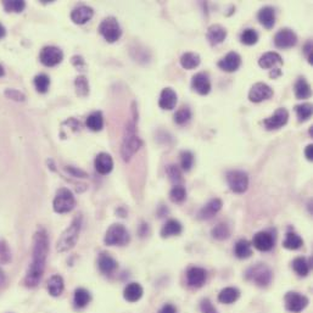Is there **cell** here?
I'll use <instances>...</instances> for the list:
<instances>
[{"mask_svg": "<svg viewBox=\"0 0 313 313\" xmlns=\"http://www.w3.org/2000/svg\"><path fill=\"white\" fill-rule=\"evenodd\" d=\"M282 75V71H280L279 69H276L274 70V72H271V77L272 78H277L278 76H280Z\"/></svg>", "mask_w": 313, "mask_h": 313, "instance_id": "11a10c76", "label": "cell"}, {"mask_svg": "<svg viewBox=\"0 0 313 313\" xmlns=\"http://www.w3.org/2000/svg\"><path fill=\"white\" fill-rule=\"evenodd\" d=\"M308 306V299L300 292H288L285 295V307L292 313H300Z\"/></svg>", "mask_w": 313, "mask_h": 313, "instance_id": "9c48e42d", "label": "cell"}, {"mask_svg": "<svg viewBox=\"0 0 313 313\" xmlns=\"http://www.w3.org/2000/svg\"><path fill=\"white\" fill-rule=\"evenodd\" d=\"M193 165H194V155H193L192 151H182V154H180V166H182L183 171H190Z\"/></svg>", "mask_w": 313, "mask_h": 313, "instance_id": "f6af8a7d", "label": "cell"}, {"mask_svg": "<svg viewBox=\"0 0 313 313\" xmlns=\"http://www.w3.org/2000/svg\"><path fill=\"white\" fill-rule=\"evenodd\" d=\"M98 267L101 273L107 276V274L113 273L117 270V267H118V265H117L116 260L113 257H111L109 254L102 253L98 259Z\"/></svg>", "mask_w": 313, "mask_h": 313, "instance_id": "603a6c76", "label": "cell"}, {"mask_svg": "<svg viewBox=\"0 0 313 313\" xmlns=\"http://www.w3.org/2000/svg\"><path fill=\"white\" fill-rule=\"evenodd\" d=\"M192 88L200 95H207L211 92V81L206 73L200 72L193 77Z\"/></svg>", "mask_w": 313, "mask_h": 313, "instance_id": "2e32d148", "label": "cell"}, {"mask_svg": "<svg viewBox=\"0 0 313 313\" xmlns=\"http://www.w3.org/2000/svg\"><path fill=\"white\" fill-rule=\"evenodd\" d=\"M239 297H240V291H239L236 288H233V286L224 288L223 290H221V292L218 294L219 302L226 303V305L234 303L235 301H238Z\"/></svg>", "mask_w": 313, "mask_h": 313, "instance_id": "83f0119b", "label": "cell"}, {"mask_svg": "<svg viewBox=\"0 0 313 313\" xmlns=\"http://www.w3.org/2000/svg\"><path fill=\"white\" fill-rule=\"evenodd\" d=\"M64 54L60 49L56 48V46H45L43 48V50L40 51L39 55V60L43 65L52 67L56 66L58 64L62 61Z\"/></svg>", "mask_w": 313, "mask_h": 313, "instance_id": "7c38bea8", "label": "cell"}, {"mask_svg": "<svg viewBox=\"0 0 313 313\" xmlns=\"http://www.w3.org/2000/svg\"><path fill=\"white\" fill-rule=\"evenodd\" d=\"M2 76H4V69L0 66V77H2Z\"/></svg>", "mask_w": 313, "mask_h": 313, "instance_id": "6f0895ef", "label": "cell"}, {"mask_svg": "<svg viewBox=\"0 0 313 313\" xmlns=\"http://www.w3.org/2000/svg\"><path fill=\"white\" fill-rule=\"evenodd\" d=\"M166 173H167L169 180L174 183V185H178V183L183 180L182 171H180V168L177 165H168L167 168H166Z\"/></svg>", "mask_w": 313, "mask_h": 313, "instance_id": "60d3db41", "label": "cell"}, {"mask_svg": "<svg viewBox=\"0 0 313 313\" xmlns=\"http://www.w3.org/2000/svg\"><path fill=\"white\" fill-rule=\"evenodd\" d=\"M87 127L93 132H99L101 131L102 126H104V118H102L101 112L95 111V112L90 113L87 118Z\"/></svg>", "mask_w": 313, "mask_h": 313, "instance_id": "d590c367", "label": "cell"}, {"mask_svg": "<svg viewBox=\"0 0 313 313\" xmlns=\"http://www.w3.org/2000/svg\"><path fill=\"white\" fill-rule=\"evenodd\" d=\"M297 36L290 28H283L274 37V44L277 48L289 49L296 45Z\"/></svg>", "mask_w": 313, "mask_h": 313, "instance_id": "4fadbf2b", "label": "cell"}, {"mask_svg": "<svg viewBox=\"0 0 313 313\" xmlns=\"http://www.w3.org/2000/svg\"><path fill=\"white\" fill-rule=\"evenodd\" d=\"M292 270L296 272L297 276L306 277L308 276L309 270H311V265L307 261L305 257H297L292 261Z\"/></svg>", "mask_w": 313, "mask_h": 313, "instance_id": "836d02e7", "label": "cell"}, {"mask_svg": "<svg viewBox=\"0 0 313 313\" xmlns=\"http://www.w3.org/2000/svg\"><path fill=\"white\" fill-rule=\"evenodd\" d=\"M272 96H273V89L262 82L254 84L248 92V100L251 102H262L271 99Z\"/></svg>", "mask_w": 313, "mask_h": 313, "instance_id": "8fae6325", "label": "cell"}, {"mask_svg": "<svg viewBox=\"0 0 313 313\" xmlns=\"http://www.w3.org/2000/svg\"><path fill=\"white\" fill-rule=\"evenodd\" d=\"M8 279H7V276H5L4 271L0 268V288H4L5 284H7Z\"/></svg>", "mask_w": 313, "mask_h": 313, "instance_id": "db71d44e", "label": "cell"}, {"mask_svg": "<svg viewBox=\"0 0 313 313\" xmlns=\"http://www.w3.org/2000/svg\"><path fill=\"white\" fill-rule=\"evenodd\" d=\"M5 95H7L8 98L13 99V100H16V101H22V100H25V95H23L22 93H20L19 90L8 89L7 92H5Z\"/></svg>", "mask_w": 313, "mask_h": 313, "instance_id": "681fc988", "label": "cell"}, {"mask_svg": "<svg viewBox=\"0 0 313 313\" xmlns=\"http://www.w3.org/2000/svg\"><path fill=\"white\" fill-rule=\"evenodd\" d=\"M185 198H186V190L183 185H179V184H178V185H174L173 188L171 189V192H169V199H171L172 203L180 204L185 200Z\"/></svg>", "mask_w": 313, "mask_h": 313, "instance_id": "8d00e7d4", "label": "cell"}, {"mask_svg": "<svg viewBox=\"0 0 313 313\" xmlns=\"http://www.w3.org/2000/svg\"><path fill=\"white\" fill-rule=\"evenodd\" d=\"M49 254V239L48 233L43 228H39L34 234L33 239V254L32 262L29 265L27 274L25 278V284L28 288H36L42 280L44 271H45L46 259Z\"/></svg>", "mask_w": 313, "mask_h": 313, "instance_id": "6da1fadb", "label": "cell"}, {"mask_svg": "<svg viewBox=\"0 0 313 313\" xmlns=\"http://www.w3.org/2000/svg\"><path fill=\"white\" fill-rule=\"evenodd\" d=\"M67 171H69L70 173H72L73 175H76V177H81V178H86L87 177L86 172L81 171V169H77V168H75V167H69V168H67Z\"/></svg>", "mask_w": 313, "mask_h": 313, "instance_id": "816d5d0a", "label": "cell"}, {"mask_svg": "<svg viewBox=\"0 0 313 313\" xmlns=\"http://www.w3.org/2000/svg\"><path fill=\"white\" fill-rule=\"evenodd\" d=\"M201 313H218L217 308L212 305V302L209 299H204L200 303Z\"/></svg>", "mask_w": 313, "mask_h": 313, "instance_id": "c3c4849f", "label": "cell"}, {"mask_svg": "<svg viewBox=\"0 0 313 313\" xmlns=\"http://www.w3.org/2000/svg\"><path fill=\"white\" fill-rule=\"evenodd\" d=\"M207 273L204 268L201 267H190L188 272H186V280H188V285L192 288L199 289L204 286L206 283Z\"/></svg>", "mask_w": 313, "mask_h": 313, "instance_id": "9a60e30c", "label": "cell"}, {"mask_svg": "<svg viewBox=\"0 0 313 313\" xmlns=\"http://www.w3.org/2000/svg\"><path fill=\"white\" fill-rule=\"evenodd\" d=\"M241 66V57L238 52L230 51L222 60L218 61V67L226 72H235Z\"/></svg>", "mask_w": 313, "mask_h": 313, "instance_id": "e0dca14e", "label": "cell"}, {"mask_svg": "<svg viewBox=\"0 0 313 313\" xmlns=\"http://www.w3.org/2000/svg\"><path fill=\"white\" fill-rule=\"evenodd\" d=\"M95 169L100 174H109L113 168V160L109 154L100 153L94 161Z\"/></svg>", "mask_w": 313, "mask_h": 313, "instance_id": "7402d4cb", "label": "cell"}, {"mask_svg": "<svg viewBox=\"0 0 313 313\" xmlns=\"http://www.w3.org/2000/svg\"><path fill=\"white\" fill-rule=\"evenodd\" d=\"M274 242H276V240H274V236L272 235V233L259 232L254 235L253 244L251 245H254L257 250L266 253V251H271L274 247Z\"/></svg>", "mask_w": 313, "mask_h": 313, "instance_id": "5bb4252c", "label": "cell"}, {"mask_svg": "<svg viewBox=\"0 0 313 313\" xmlns=\"http://www.w3.org/2000/svg\"><path fill=\"white\" fill-rule=\"evenodd\" d=\"M288 119H289L288 110L284 109V107H280V109H278L273 115L268 117V118H266L265 121H263V124H265L266 130L267 131H276L284 127V126L288 123Z\"/></svg>", "mask_w": 313, "mask_h": 313, "instance_id": "30bf717a", "label": "cell"}, {"mask_svg": "<svg viewBox=\"0 0 313 313\" xmlns=\"http://www.w3.org/2000/svg\"><path fill=\"white\" fill-rule=\"evenodd\" d=\"M64 288H65V284H64V279L62 277L58 276V274H55L52 276L50 279L48 280V291L51 296L57 297L62 294Z\"/></svg>", "mask_w": 313, "mask_h": 313, "instance_id": "f546056e", "label": "cell"}, {"mask_svg": "<svg viewBox=\"0 0 313 313\" xmlns=\"http://www.w3.org/2000/svg\"><path fill=\"white\" fill-rule=\"evenodd\" d=\"M240 40L245 45H254L259 40V33L253 28L244 29V32H242L240 36Z\"/></svg>", "mask_w": 313, "mask_h": 313, "instance_id": "ab89813d", "label": "cell"}, {"mask_svg": "<svg viewBox=\"0 0 313 313\" xmlns=\"http://www.w3.org/2000/svg\"><path fill=\"white\" fill-rule=\"evenodd\" d=\"M222 206H223V203H222L221 199H211V200L209 201L205 206L203 207V209L200 210L198 213V217L199 219H203V221H205V219H211L213 216L217 215V213L221 211Z\"/></svg>", "mask_w": 313, "mask_h": 313, "instance_id": "ac0fdd59", "label": "cell"}, {"mask_svg": "<svg viewBox=\"0 0 313 313\" xmlns=\"http://www.w3.org/2000/svg\"><path fill=\"white\" fill-rule=\"evenodd\" d=\"M234 254L238 259L245 260L253 255V245L246 239H240L234 246Z\"/></svg>", "mask_w": 313, "mask_h": 313, "instance_id": "f1b7e54d", "label": "cell"}, {"mask_svg": "<svg viewBox=\"0 0 313 313\" xmlns=\"http://www.w3.org/2000/svg\"><path fill=\"white\" fill-rule=\"evenodd\" d=\"M90 300H92L90 292L86 290V289L80 288L75 291L73 302H75V306L77 307V308H84V307L90 302Z\"/></svg>", "mask_w": 313, "mask_h": 313, "instance_id": "d6a6232c", "label": "cell"}, {"mask_svg": "<svg viewBox=\"0 0 313 313\" xmlns=\"http://www.w3.org/2000/svg\"><path fill=\"white\" fill-rule=\"evenodd\" d=\"M295 112H296L297 118H299L300 122H305L312 115V105L308 104V102L296 105L295 106Z\"/></svg>", "mask_w": 313, "mask_h": 313, "instance_id": "74e56055", "label": "cell"}, {"mask_svg": "<svg viewBox=\"0 0 313 313\" xmlns=\"http://www.w3.org/2000/svg\"><path fill=\"white\" fill-rule=\"evenodd\" d=\"M227 38V29L221 25H212L207 29V39L211 45H218Z\"/></svg>", "mask_w": 313, "mask_h": 313, "instance_id": "ffe728a7", "label": "cell"}, {"mask_svg": "<svg viewBox=\"0 0 313 313\" xmlns=\"http://www.w3.org/2000/svg\"><path fill=\"white\" fill-rule=\"evenodd\" d=\"M34 86H36L39 93H46L49 89V86H50V78L46 75H44V73H40V75L36 76V78H34Z\"/></svg>", "mask_w": 313, "mask_h": 313, "instance_id": "7bdbcfd3", "label": "cell"}, {"mask_svg": "<svg viewBox=\"0 0 313 313\" xmlns=\"http://www.w3.org/2000/svg\"><path fill=\"white\" fill-rule=\"evenodd\" d=\"M282 64H283L282 56H280L278 52L273 51L266 52V54H263L259 60L260 67H262V69L265 70L272 69V67H274L276 65H282Z\"/></svg>", "mask_w": 313, "mask_h": 313, "instance_id": "4316f807", "label": "cell"}, {"mask_svg": "<svg viewBox=\"0 0 313 313\" xmlns=\"http://www.w3.org/2000/svg\"><path fill=\"white\" fill-rule=\"evenodd\" d=\"M75 84H76V92H77V94L82 96V98H84V96L89 94V84H88L87 78L84 77V76H80V77L76 78Z\"/></svg>", "mask_w": 313, "mask_h": 313, "instance_id": "ee69618b", "label": "cell"}, {"mask_svg": "<svg viewBox=\"0 0 313 313\" xmlns=\"http://www.w3.org/2000/svg\"><path fill=\"white\" fill-rule=\"evenodd\" d=\"M52 206H54V211L57 213L71 212L76 206L75 195L72 194V192L70 189H58L56 195H55Z\"/></svg>", "mask_w": 313, "mask_h": 313, "instance_id": "8992f818", "label": "cell"}, {"mask_svg": "<svg viewBox=\"0 0 313 313\" xmlns=\"http://www.w3.org/2000/svg\"><path fill=\"white\" fill-rule=\"evenodd\" d=\"M82 227V216H77L72 221L71 226L61 234L60 239L57 240L56 244V250L58 253H66V251L71 250L75 246L76 242L78 240V236H80Z\"/></svg>", "mask_w": 313, "mask_h": 313, "instance_id": "7a4b0ae2", "label": "cell"}, {"mask_svg": "<svg viewBox=\"0 0 313 313\" xmlns=\"http://www.w3.org/2000/svg\"><path fill=\"white\" fill-rule=\"evenodd\" d=\"M159 313H177V308L171 303H166L160 308Z\"/></svg>", "mask_w": 313, "mask_h": 313, "instance_id": "f907efd6", "label": "cell"}, {"mask_svg": "<svg viewBox=\"0 0 313 313\" xmlns=\"http://www.w3.org/2000/svg\"><path fill=\"white\" fill-rule=\"evenodd\" d=\"M303 245L302 238L299 235V234L294 233V232H289L286 234L285 240L283 241V246L288 250H297Z\"/></svg>", "mask_w": 313, "mask_h": 313, "instance_id": "e575fe53", "label": "cell"}, {"mask_svg": "<svg viewBox=\"0 0 313 313\" xmlns=\"http://www.w3.org/2000/svg\"><path fill=\"white\" fill-rule=\"evenodd\" d=\"M142 144V140L136 133V124H134V122H131V123L127 124L124 131L123 142H122L121 146L122 159L124 161H130L131 157L139 150Z\"/></svg>", "mask_w": 313, "mask_h": 313, "instance_id": "3957f363", "label": "cell"}, {"mask_svg": "<svg viewBox=\"0 0 313 313\" xmlns=\"http://www.w3.org/2000/svg\"><path fill=\"white\" fill-rule=\"evenodd\" d=\"M192 118V111H190L189 107H180L177 112L174 113V122L177 124L182 126L188 123Z\"/></svg>", "mask_w": 313, "mask_h": 313, "instance_id": "b9f144b4", "label": "cell"}, {"mask_svg": "<svg viewBox=\"0 0 313 313\" xmlns=\"http://www.w3.org/2000/svg\"><path fill=\"white\" fill-rule=\"evenodd\" d=\"M131 240L130 232L122 224H112L105 234V244L107 246H123Z\"/></svg>", "mask_w": 313, "mask_h": 313, "instance_id": "5b68a950", "label": "cell"}, {"mask_svg": "<svg viewBox=\"0 0 313 313\" xmlns=\"http://www.w3.org/2000/svg\"><path fill=\"white\" fill-rule=\"evenodd\" d=\"M227 183L229 185V189L236 194H242L247 190L248 186V175L246 172L238 171H229L227 173Z\"/></svg>", "mask_w": 313, "mask_h": 313, "instance_id": "ba28073f", "label": "cell"}, {"mask_svg": "<svg viewBox=\"0 0 313 313\" xmlns=\"http://www.w3.org/2000/svg\"><path fill=\"white\" fill-rule=\"evenodd\" d=\"M26 8L25 2L22 0H10V2H4V9L9 13H21Z\"/></svg>", "mask_w": 313, "mask_h": 313, "instance_id": "bcb514c9", "label": "cell"}, {"mask_svg": "<svg viewBox=\"0 0 313 313\" xmlns=\"http://www.w3.org/2000/svg\"><path fill=\"white\" fill-rule=\"evenodd\" d=\"M257 19H259L260 23H261L263 27H266L267 29L273 28L274 23H276V11H274V9L271 7L262 8L261 10L259 11Z\"/></svg>", "mask_w": 313, "mask_h": 313, "instance_id": "cb8c5ba5", "label": "cell"}, {"mask_svg": "<svg viewBox=\"0 0 313 313\" xmlns=\"http://www.w3.org/2000/svg\"><path fill=\"white\" fill-rule=\"evenodd\" d=\"M245 278L248 282L263 288V286L271 284L272 279H273V272L265 263H256L255 266H253L246 271Z\"/></svg>", "mask_w": 313, "mask_h": 313, "instance_id": "277c9868", "label": "cell"}, {"mask_svg": "<svg viewBox=\"0 0 313 313\" xmlns=\"http://www.w3.org/2000/svg\"><path fill=\"white\" fill-rule=\"evenodd\" d=\"M295 96L300 100L308 99L311 96V87L307 83L305 78H299L295 83Z\"/></svg>", "mask_w": 313, "mask_h": 313, "instance_id": "1f68e13d", "label": "cell"}, {"mask_svg": "<svg viewBox=\"0 0 313 313\" xmlns=\"http://www.w3.org/2000/svg\"><path fill=\"white\" fill-rule=\"evenodd\" d=\"M212 236L217 240H226L229 238L230 235V229L226 223H219L211 230Z\"/></svg>", "mask_w": 313, "mask_h": 313, "instance_id": "f35d334b", "label": "cell"}, {"mask_svg": "<svg viewBox=\"0 0 313 313\" xmlns=\"http://www.w3.org/2000/svg\"><path fill=\"white\" fill-rule=\"evenodd\" d=\"M305 155H306V159L308 161L313 160V145L312 144L307 145V148L305 150Z\"/></svg>", "mask_w": 313, "mask_h": 313, "instance_id": "f5cc1de1", "label": "cell"}, {"mask_svg": "<svg viewBox=\"0 0 313 313\" xmlns=\"http://www.w3.org/2000/svg\"><path fill=\"white\" fill-rule=\"evenodd\" d=\"M143 294H144V290L138 283H130L123 290V297L128 302H137L142 299Z\"/></svg>", "mask_w": 313, "mask_h": 313, "instance_id": "484cf974", "label": "cell"}, {"mask_svg": "<svg viewBox=\"0 0 313 313\" xmlns=\"http://www.w3.org/2000/svg\"><path fill=\"white\" fill-rule=\"evenodd\" d=\"M200 61L201 58L197 52H185L180 57V65L185 70H193L200 65Z\"/></svg>", "mask_w": 313, "mask_h": 313, "instance_id": "4dcf8cb0", "label": "cell"}, {"mask_svg": "<svg viewBox=\"0 0 313 313\" xmlns=\"http://www.w3.org/2000/svg\"><path fill=\"white\" fill-rule=\"evenodd\" d=\"M177 93L172 88H165L160 95V107L162 110H173L177 105Z\"/></svg>", "mask_w": 313, "mask_h": 313, "instance_id": "d6986e66", "label": "cell"}, {"mask_svg": "<svg viewBox=\"0 0 313 313\" xmlns=\"http://www.w3.org/2000/svg\"><path fill=\"white\" fill-rule=\"evenodd\" d=\"M94 15V11H93L92 8L87 7V5H81V7L73 9V11L71 13V20L77 25H83L89 21L90 19Z\"/></svg>", "mask_w": 313, "mask_h": 313, "instance_id": "44dd1931", "label": "cell"}, {"mask_svg": "<svg viewBox=\"0 0 313 313\" xmlns=\"http://www.w3.org/2000/svg\"><path fill=\"white\" fill-rule=\"evenodd\" d=\"M4 36H5V28H4V26L0 23V38H3Z\"/></svg>", "mask_w": 313, "mask_h": 313, "instance_id": "9f6ffc18", "label": "cell"}, {"mask_svg": "<svg viewBox=\"0 0 313 313\" xmlns=\"http://www.w3.org/2000/svg\"><path fill=\"white\" fill-rule=\"evenodd\" d=\"M99 32L109 43L117 42L122 36L121 26L115 17H106L105 20H102L100 26H99Z\"/></svg>", "mask_w": 313, "mask_h": 313, "instance_id": "52a82bcc", "label": "cell"}, {"mask_svg": "<svg viewBox=\"0 0 313 313\" xmlns=\"http://www.w3.org/2000/svg\"><path fill=\"white\" fill-rule=\"evenodd\" d=\"M183 232V226L180 224V222H178L177 219H169L163 224V227L161 228V236L163 239L171 238V236L179 235Z\"/></svg>", "mask_w": 313, "mask_h": 313, "instance_id": "d4e9b609", "label": "cell"}, {"mask_svg": "<svg viewBox=\"0 0 313 313\" xmlns=\"http://www.w3.org/2000/svg\"><path fill=\"white\" fill-rule=\"evenodd\" d=\"M11 261V251L8 242L0 240V265H7Z\"/></svg>", "mask_w": 313, "mask_h": 313, "instance_id": "7dc6e473", "label": "cell"}]
</instances>
